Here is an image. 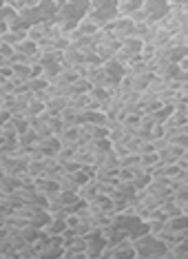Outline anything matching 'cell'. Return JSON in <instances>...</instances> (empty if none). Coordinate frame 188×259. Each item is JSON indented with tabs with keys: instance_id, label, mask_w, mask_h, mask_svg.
Listing matches in <instances>:
<instances>
[{
	"instance_id": "1",
	"label": "cell",
	"mask_w": 188,
	"mask_h": 259,
	"mask_svg": "<svg viewBox=\"0 0 188 259\" xmlns=\"http://www.w3.org/2000/svg\"><path fill=\"white\" fill-rule=\"evenodd\" d=\"M56 5H58V9H56L54 22L60 25L62 31L73 29L86 16V11L91 9L89 0H56Z\"/></svg>"
},
{
	"instance_id": "2",
	"label": "cell",
	"mask_w": 188,
	"mask_h": 259,
	"mask_svg": "<svg viewBox=\"0 0 188 259\" xmlns=\"http://www.w3.org/2000/svg\"><path fill=\"white\" fill-rule=\"evenodd\" d=\"M133 250H135V259H166L168 246L162 244L155 235L151 233H142L137 237H133Z\"/></svg>"
},
{
	"instance_id": "3",
	"label": "cell",
	"mask_w": 188,
	"mask_h": 259,
	"mask_svg": "<svg viewBox=\"0 0 188 259\" xmlns=\"http://www.w3.org/2000/svg\"><path fill=\"white\" fill-rule=\"evenodd\" d=\"M56 9L58 5L54 0H40L36 7H25L18 11V16L25 20L27 27L36 25V22H44V20H54L56 18Z\"/></svg>"
},
{
	"instance_id": "4",
	"label": "cell",
	"mask_w": 188,
	"mask_h": 259,
	"mask_svg": "<svg viewBox=\"0 0 188 259\" xmlns=\"http://www.w3.org/2000/svg\"><path fill=\"white\" fill-rule=\"evenodd\" d=\"M89 22H93L96 27H104L109 22H113L117 18V0H104L98 7H91L84 16Z\"/></svg>"
},
{
	"instance_id": "5",
	"label": "cell",
	"mask_w": 188,
	"mask_h": 259,
	"mask_svg": "<svg viewBox=\"0 0 188 259\" xmlns=\"http://www.w3.org/2000/svg\"><path fill=\"white\" fill-rule=\"evenodd\" d=\"M168 7L170 5L166 3V0H146V3L142 5L144 20L149 22V25H157V22L168 14Z\"/></svg>"
},
{
	"instance_id": "6",
	"label": "cell",
	"mask_w": 188,
	"mask_h": 259,
	"mask_svg": "<svg viewBox=\"0 0 188 259\" xmlns=\"http://www.w3.org/2000/svg\"><path fill=\"white\" fill-rule=\"evenodd\" d=\"M104 259H135V250H133V241L131 239H122L113 246H107L102 250Z\"/></svg>"
},
{
	"instance_id": "7",
	"label": "cell",
	"mask_w": 188,
	"mask_h": 259,
	"mask_svg": "<svg viewBox=\"0 0 188 259\" xmlns=\"http://www.w3.org/2000/svg\"><path fill=\"white\" fill-rule=\"evenodd\" d=\"M104 248H107V237L102 235V231H93L89 237H86V257L89 259L102 257Z\"/></svg>"
},
{
	"instance_id": "8",
	"label": "cell",
	"mask_w": 188,
	"mask_h": 259,
	"mask_svg": "<svg viewBox=\"0 0 188 259\" xmlns=\"http://www.w3.org/2000/svg\"><path fill=\"white\" fill-rule=\"evenodd\" d=\"M36 146L38 151H42V155H56L58 149H60V140L56 138V135H44V138H38L36 140Z\"/></svg>"
},
{
	"instance_id": "9",
	"label": "cell",
	"mask_w": 188,
	"mask_h": 259,
	"mask_svg": "<svg viewBox=\"0 0 188 259\" xmlns=\"http://www.w3.org/2000/svg\"><path fill=\"white\" fill-rule=\"evenodd\" d=\"M155 153H157V157H160V164H175L177 162V157L186 153V149L184 146H177V144H168L166 149L155 151Z\"/></svg>"
},
{
	"instance_id": "10",
	"label": "cell",
	"mask_w": 188,
	"mask_h": 259,
	"mask_svg": "<svg viewBox=\"0 0 188 259\" xmlns=\"http://www.w3.org/2000/svg\"><path fill=\"white\" fill-rule=\"evenodd\" d=\"M164 231L170 233H186L188 231V215H175V217H166L164 220Z\"/></svg>"
},
{
	"instance_id": "11",
	"label": "cell",
	"mask_w": 188,
	"mask_h": 259,
	"mask_svg": "<svg viewBox=\"0 0 188 259\" xmlns=\"http://www.w3.org/2000/svg\"><path fill=\"white\" fill-rule=\"evenodd\" d=\"M142 47H144L142 40H139V38H133V36H126V38L120 42V49L124 51V54H126L128 58H131V60H133V58H137V56H139Z\"/></svg>"
},
{
	"instance_id": "12",
	"label": "cell",
	"mask_w": 188,
	"mask_h": 259,
	"mask_svg": "<svg viewBox=\"0 0 188 259\" xmlns=\"http://www.w3.org/2000/svg\"><path fill=\"white\" fill-rule=\"evenodd\" d=\"M62 64H69V67H82L84 64V54H80L78 49H73L71 45L67 47V49L62 51Z\"/></svg>"
},
{
	"instance_id": "13",
	"label": "cell",
	"mask_w": 188,
	"mask_h": 259,
	"mask_svg": "<svg viewBox=\"0 0 188 259\" xmlns=\"http://www.w3.org/2000/svg\"><path fill=\"white\" fill-rule=\"evenodd\" d=\"M78 138H80V126H75V124H64L60 135H58L60 146H64V144H78Z\"/></svg>"
},
{
	"instance_id": "14",
	"label": "cell",
	"mask_w": 188,
	"mask_h": 259,
	"mask_svg": "<svg viewBox=\"0 0 188 259\" xmlns=\"http://www.w3.org/2000/svg\"><path fill=\"white\" fill-rule=\"evenodd\" d=\"M98 193H100V188H98V182L93 178L86 180L84 184H80V188H78V195H80V199H84V202H91Z\"/></svg>"
},
{
	"instance_id": "15",
	"label": "cell",
	"mask_w": 188,
	"mask_h": 259,
	"mask_svg": "<svg viewBox=\"0 0 188 259\" xmlns=\"http://www.w3.org/2000/svg\"><path fill=\"white\" fill-rule=\"evenodd\" d=\"M16 51L29 58V56H36V54H40V47H38L36 40H31V38H22L20 42L16 45Z\"/></svg>"
},
{
	"instance_id": "16",
	"label": "cell",
	"mask_w": 188,
	"mask_h": 259,
	"mask_svg": "<svg viewBox=\"0 0 188 259\" xmlns=\"http://www.w3.org/2000/svg\"><path fill=\"white\" fill-rule=\"evenodd\" d=\"M67 104H69V98H64V96H51V98L44 102V109L49 111V113L58 115L64 107H67Z\"/></svg>"
},
{
	"instance_id": "17",
	"label": "cell",
	"mask_w": 188,
	"mask_h": 259,
	"mask_svg": "<svg viewBox=\"0 0 188 259\" xmlns=\"http://www.w3.org/2000/svg\"><path fill=\"white\" fill-rule=\"evenodd\" d=\"M146 0H122V3H117V16H128L133 14V11L142 9V5Z\"/></svg>"
},
{
	"instance_id": "18",
	"label": "cell",
	"mask_w": 188,
	"mask_h": 259,
	"mask_svg": "<svg viewBox=\"0 0 188 259\" xmlns=\"http://www.w3.org/2000/svg\"><path fill=\"white\" fill-rule=\"evenodd\" d=\"M67 220H49L42 226V233L44 235H62L64 231H67Z\"/></svg>"
},
{
	"instance_id": "19",
	"label": "cell",
	"mask_w": 188,
	"mask_h": 259,
	"mask_svg": "<svg viewBox=\"0 0 188 259\" xmlns=\"http://www.w3.org/2000/svg\"><path fill=\"white\" fill-rule=\"evenodd\" d=\"M56 202H60L64 206H73L75 202H80L78 191H67V188H60V195H58Z\"/></svg>"
},
{
	"instance_id": "20",
	"label": "cell",
	"mask_w": 188,
	"mask_h": 259,
	"mask_svg": "<svg viewBox=\"0 0 188 259\" xmlns=\"http://www.w3.org/2000/svg\"><path fill=\"white\" fill-rule=\"evenodd\" d=\"M71 47L78 49L80 54H89V51H93V40H91V36H80L78 40H73Z\"/></svg>"
},
{
	"instance_id": "21",
	"label": "cell",
	"mask_w": 188,
	"mask_h": 259,
	"mask_svg": "<svg viewBox=\"0 0 188 259\" xmlns=\"http://www.w3.org/2000/svg\"><path fill=\"white\" fill-rule=\"evenodd\" d=\"M27 173L31 175V178H42V175H44V157H42V160H29Z\"/></svg>"
},
{
	"instance_id": "22",
	"label": "cell",
	"mask_w": 188,
	"mask_h": 259,
	"mask_svg": "<svg viewBox=\"0 0 188 259\" xmlns=\"http://www.w3.org/2000/svg\"><path fill=\"white\" fill-rule=\"evenodd\" d=\"M157 162H160V157H157L155 151H149V153H142V155H139V166L149 168V173H151V168L155 166Z\"/></svg>"
},
{
	"instance_id": "23",
	"label": "cell",
	"mask_w": 188,
	"mask_h": 259,
	"mask_svg": "<svg viewBox=\"0 0 188 259\" xmlns=\"http://www.w3.org/2000/svg\"><path fill=\"white\" fill-rule=\"evenodd\" d=\"M36 140H38V135H36V131H33L31 126H29L25 133L18 135V144L20 146H33V144H36Z\"/></svg>"
},
{
	"instance_id": "24",
	"label": "cell",
	"mask_w": 188,
	"mask_h": 259,
	"mask_svg": "<svg viewBox=\"0 0 188 259\" xmlns=\"http://www.w3.org/2000/svg\"><path fill=\"white\" fill-rule=\"evenodd\" d=\"M46 84H49V80H44L42 75H33V78L27 80L29 91H42V89H46Z\"/></svg>"
},
{
	"instance_id": "25",
	"label": "cell",
	"mask_w": 188,
	"mask_h": 259,
	"mask_svg": "<svg viewBox=\"0 0 188 259\" xmlns=\"http://www.w3.org/2000/svg\"><path fill=\"white\" fill-rule=\"evenodd\" d=\"M16 16H18V11H16L14 7H11L9 3H5L3 7H0V22H7V25H9V22L14 20Z\"/></svg>"
},
{
	"instance_id": "26",
	"label": "cell",
	"mask_w": 188,
	"mask_h": 259,
	"mask_svg": "<svg viewBox=\"0 0 188 259\" xmlns=\"http://www.w3.org/2000/svg\"><path fill=\"white\" fill-rule=\"evenodd\" d=\"M14 51H16V47H14V45L0 42V56H7V58H11V56H14Z\"/></svg>"
},
{
	"instance_id": "27",
	"label": "cell",
	"mask_w": 188,
	"mask_h": 259,
	"mask_svg": "<svg viewBox=\"0 0 188 259\" xmlns=\"http://www.w3.org/2000/svg\"><path fill=\"white\" fill-rule=\"evenodd\" d=\"M38 3H40V0H22V9H25V7H36Z\"/></svg>"
},
{
	"instance_id": "28",
	"label": "cell",
	"mask_w": 188,
	"mask_h": 259,
	"mask_svg": "<svg viewBox=\"0 0 188 259\" xmlns=\"http://www.w3.org/2000/svg\"><path fill=\"white\" fill-rule=\"evenodd\" d=\"M5 3H7V0H0V7H3V5H5Z\"/></svg>"
},
{
	"instance_id": "29",
	"label": "cell",
	"mask_w": 188,
	"mask_h": 259,
	"mask_svg": "<svg viewBox=\"0 0 188 259\" xmlns=\"http://www.w3.org/2000/svg\"><path fill=\"white\" fill-rule=\"evenodd\" d=\"M54 3H56V0H54Z\"/></svg>"
}]
</instances>
